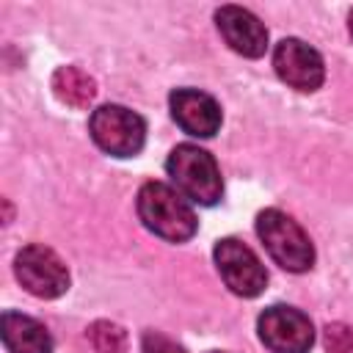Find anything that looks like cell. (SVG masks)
<instances>
[{
  "instance_id": "cell-13",
  "label": "cell",
  "mask_w": 353,
  "mask_h": 353,
  "mask_svg": "<svg viewBox=\"0 0 353 353\" xmlns=\"http://www.w3.org/2000/svg\"><path fill=\"white\" fill-rule=\"evenodd\" d=\"M88 339L99 353H124L127 350V334L121 325L110 320H97L88 325Z\"/></svg>"
},
{
  "instance_id": "cell-9",
  "label": "cell",
  "mask_w": 353,
  "mask_h": 353,
  "mask_svg": "<svg viewBox=\"0 0 353 353\" xmlns=\"http://www.w3.org/2000/svg\"><path fill=\"white\" fill-rule=\"evenodd\" d=\"M168 108L174 121L193 138H212L221 130L223 113L215 97L199 88H176L168 97Z\"/></svg>"
},
{
  "instance_id": "cell-16",
  "label": "cell",
  "mask_w": 353,
  "mask_h": 353,
  "mask_svg": "<svg viewBox=\"0 0 353 353\" xmlns=\"http://www.w3.org/2000/svg\"><path fill=\"white\" fill-rule=\"evenodd\" d=\"M347 28H350V36H353V11H350V22H347Z\"/></svg>"
},
{
  "instance_id": "cell-6",
  "label": "cell",
  "mask_w": 353,
  "mask_h": 353,
  "mask_svg": "<svg viewBox=\"0 0 353 353\" xmlns=\"http://www.w3.org/2000/svg\"><path fill=\"white\" fill-rule=\"evenodd\" d=\"M256 331L270 353H309L314 345L312 320L301 309L284 303L268 306L256 320Z\"/></svg>"
},
{
  "instance_id": "cell-1",
  "label": "cell",
  "mask_w": 353,
  "mask_h": 353,
  "mask_svg": "<svg viewBox=\"0 0 353 353\" xmlns=\"http://www.w3.org/2000/svg\"><path fill=\"white\" fill-rule=\"evenodd\" d=\"M135 207H138V218L143 221V226L168 243H185L199 229L193 204L174 185H165L157 179L143 182L138 190Z\"/></svg>"
},
{
  "instance_id": "cell-7",
  "label": "cell",
  "mask_w": 353,
  "mask_h": 353,
  "mask_svg": "<svg viewBox=\"0 0 353 353\" xmlns=\"http://www.w3.org/2000/svg\"><path fill=\"white\" fill-rule=\"evenodd\" d=\"M215 268L223 279V284L240 295V298H256L268 284V270L259 262V256L240 240L223 237L212 248Z\"/></svg>"
},
{
  "instance_id": "cell-2",
  "label": "cell",
  "mask_w": 353,
  "mask_h": 353,
  "mask_svg": "<svg viewBox=\"0 0 353 353\" xmlns=\"http://www.w3.org/2000/svg\"><path fill=\"white\" fill-rule=\"evenodd\" d=\"M165 171L174 182V188L190 201L201 207H212L223 196V179L215 157L196 146V143H179L171 149L165 160Z\"/></svg>"
},
{
  "instance_id": "cell-4",
  "label": "cell",
  "mask_w": 353,
  "mask_h": 353,
  "mask_svg": "<svg viewBox=\"0 0 353 353\" xmlns=\"http://www.w3.org/2000/svg\"><path fill=\"white\" fill-rule=\"evenodd\" d=\"M94 143L110 157H135L146 141L143 119L124 105H102L88 119Z\"/></svg>"
},
{
  "instance_id": "cell-3",
  "label": "cell",
  "mask_w": 353,
  "mask_h": 353,
  "mask_svg": "<svg viewBox=\"0 0 353 353\" xmlns=\"http://www.w3.org/2000/svg\"><path fill=\"white\" fill-rule=\"evenodd\" d=\"M256 234L276 265L290 273H306L314 265V245L303 226L281 210H262L256 215Z\"/></svg>"
},
{
  "instance_id": "cell-15",
  "label": "cell",
  "mask_w": 353,
  "mask_h": 353,
  "mask_svg": "<svg viewBox=\"0 0 353 353\" xmlns=\"http://www.w3.org/2000/svg\"><path fill=\"white\" fill-rule=\"evenodd\" d=\"M141 353H188L176 339L165 336L163 331H143L141 336Z\"/></svg>"
},
{
  "instance_id": "cell-5",
  "label": "cell",
  "mask_w": 353,
  "mask_h": 353,
  "mask_svg": "<svg viewBox=\"0 0 353 353\" xmlns=\"http://www.w3.org/2000/svg\"><path fill=\"white\" fill-rule=\"evenodd\" d=\"M14 273H17V281L30 295L44 301L58 298L69 290V270L63 259L41 243H30L19 248V254L14 256Z\"/></svg>"
},
{
  "instance_id": "cell-14",
  "label": "cell",
  "mask_w": 353,
  "mask_h": 353,
  "mask_svg": "<svg viewBox=\"0 0 353 353\" xmlns=\"http://www.w3.org/2000/svg\"><path fill=\"white\" fill-rule=\"evenodd\" d=\"M328 353H353V328L345 323H328L323 331Z\"/></svg>"
},
{
  "instance_id": "cell-10",
  "label": "cell",
  "mask_w": 353,
  "mask_h": 353,
  "mask_svg": "<svg viewBox=\"0 0 353 353\" xmlns=\"http://www.w3.org/2000/svg\"><path fill=\"white\" fill-rule=\"evenodd\" d=\"M215 25L223 41L243 58H262L268 50V28L248 8L221 6L215 11Z\"/></svg>"
},
{
  "instance_id": "cell-8",
  "label": "cell",
  "mask_w": 353,
  "mask_h": 353,
  "mask_svg": "<svg viewBox=\"0 0 353 353\" xmlns=\"http://www.w3.org/2000/svg\"><path fill=\"white\" fill-rule=\"evenodd\" d=\"M273 69L295 91H317L325 80V63L314 47L301 39H281L273 50Z\"/></svg>"
},
{
  "instance_id": "cell-12",
  "label": "cell",
  "mask_w": 353,
  "mask_h": 353,
  "mask_svg": "<svg viewBox=\"0 0 353 353\" xmlns=\"http://www.w3.org/2000/svg\"><path fill=\"white\" fill-rule=\"evenodd\" d=\"M52 91L63 105L83 110L97 97V83L91 74H85L77 66H58L52 72Z\"/></svg>"
},
{
  "instance_id": "cell-11",
  "label": "cell",
  "mask_w": 353,
  "mask_h": 353,
  "mask_svg": "<svg viewBox=\"0 0 353 353\" xmlns=\"http://www.w3.org/2000/svg\"><path fill=\"white\" fill-rule=\"evenodd\" d=\"M0 336L11 353H52L50 331L36 317L19 312H6L0 317Z\"/></svg>"
},
{
  "instance_id": "cell-17",
  "label": "cell",
  "mask_w": 353,
  "mask_h": 353,
  "mask_svg": "<svg viewBox=\"0 0 353 353\" xmlns=\"http://www.w3.org/2000/svg\"><path fill=\"white\" fill-rule=\"evenodd\" d=\"M210 353H223V350H210Z\"/></svg>"
}]
</instances>
